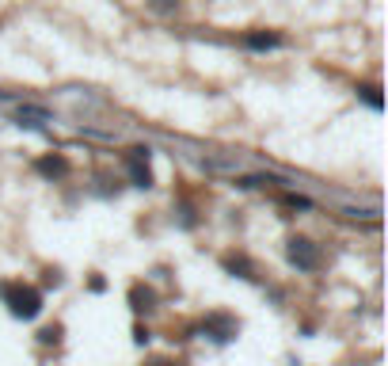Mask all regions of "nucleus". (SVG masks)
I'll list each match as a JSON object with an SVG mask.
<instances>
[{
	"label": "nucleus",
	"mask_w": 388,
	"mask_h": 366,
	"mask_svg": "<svg viewBox=\"0 0 388 366\" xmlns=\"http://www.w3.org/2000/svg\"><path fill=\"white\" fill-rule=\"evenodd\" d=\"M152 366H172V362H152Z\"/></svg>",
	"instance_id": "6"
},
{
	"label": "nucleus",
	"mask_w": 388,
	"mask_h": 366,
	"mask_svg": "<svg viewBox=\"0 0 388 366\" xmlns=\"http://www.w3.org/2000/svg\"><path fill=\"white\" fill-rule=\"evenodd\" d=\"M38 172H46V176H65V172H69V161L46 157V161H38Z\"/></svg>",
	"instance_id": "3"
},
{
	"label": "nucleus",
	"mask_w": 388,
	"mask_h": 366,
	"mask_svg": "<svg viewBox=\"0 0 388 366\" xmlns=\"http://www.w3.org/2000/svg\"><path fill=\"white\" fill-rule=\"evenodd\" d=\"M248 46H251V50H274V46H282V39H278V35H251Z\"/></svg>",
	"instance_id": "5"
},
{
	"label": "nucleus",
	"mask_w": 388,
	"mask_h": 366,
	"mask_svg": "<svg viewBox=\"0 0 388 366\" xmlns=\"http://www.w3.org/2000/svg\"><path fill=\"white\" fill-rule=\"evenodd\" d=\"M134 309H157V294L152 290H141V286H134Z\"/></svg>",
	"instance_id": "4"
},
{
	"label": "nucleus",
	"mask_w": 388,
	"mask_h": 366,
	"mask_svg": "<svg viewBox=\"0 0 388 366\" xmlns=\"http://www.w3.org/2000/svg\"><path fill=\"white\" fill-rule=\"evenodd\" d=\"M290 260H293V263H297V268H301V271H313L316 263H320L316 248H313V244H308V240H301V237H297V240H290Z\"/></svg>",
	"instance_id": "2"
},
{
	"label": "nucleus",
	"mask_w": 388,
	"mask_h": 366,
	"mask_svg": "<svg viewBox=\"0 0 388 366\" xmlns=\"http://www.w3.org/2000/svg\"><path fill=\"white\" fill-rule=\"evenodd\" d=\"M0 294H4V302H8V309H12L16 317H23V320L38 317V309H42V294L35 290V286L4 283V286H0Z\"/></svg>",
	"instance_id": "1"
}]
</instances>
